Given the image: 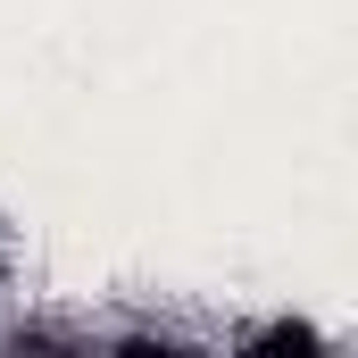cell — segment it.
Masks as SVG:
<instances>
[{
    "mask_svg": "<svg viewBox=\"0 0 358 358\" xmlns=\"http://www.w3.org/2000/svg\"><path fill=\"white\" fill-rule=\"evenodd\" d=\"M325 342H334V334L308 325V317H259V325L234 334V350H250V358H292V350H325Z\"/></svg>",
    "mask_w": 358,
    "mask_h": 358,
    "instance_id": "obj_1",
    "label": "cell"
},
{
    "mask_svg": "<svg viewBox=\"0 0 358 358\" xmlns=\"http://www.w3.org/2000/svg\"><path fill=\"white\" fill-rule=\"evenodd\" d=\"M8 275H17V225L0 217V292H8Z\"/></svg>",
    "mask_w": 358,
    "mask_h": 358,
    "instance_id": "obj_2",
    "label": "cell"
}]
</instances>
